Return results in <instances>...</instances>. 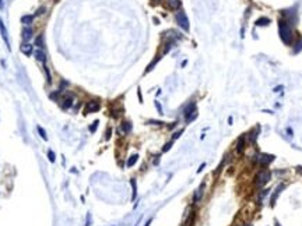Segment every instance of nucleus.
<instances>
[{"mask_svg": "<svg viewBox=\"0 0 302 226\" xmlns=\"http://www.w3.org/2000/svg\"><path fill=\"white\" fill-rule=\"evenodd\" d=\"M245 150V137L244 135H241L239 138H238V142H237V152L238 153H242Z\"/></svg>", "mask_w": 302, "mask_h": 226, "instance_id": "6e6552de", "label": "nucleus"}, {"mask_svg": "<svg viewBox=\"0 0 302 226\" xmlns=\"http://www.w3.org/2000/svg\"><path fill=\"white\" fill-rule=\"evenodd\" d=\"M204 166H206V163H203V165H201V166H200V168L197 169V173H200V172L203 170V168H204Z\"/></svg>", "mask_w": 302, "mask_h": 226, "instance_id": "f704fd0d", "label": "nucleus"}, {"mask_svg": "<svg viewBox=\"0 0 302 226\" xmlns=\"http://www.w3.org/2000/svg\"><path fill=\"white\" fill-rule=\"evenodd\" d=\"M130 184H131V187H133V195H131V200L134 201L136 200V195H137V186H136V180L131 179L130 180Z\"/></svg>", "mask_w": 302, "mask_h": 226, "instance_id": "a211bd4d", "label": "nucleus"}, {"mask_svg": "<svg viewBox=\"0 0 302 226\" xmlns=\"http://www.w3.org/2000/svg\"><path fill=\"white\" fill-rule=\"evenodd\" d=\"M278 34H280V38L285 45H291L292 39H294V35H292V29L290 27L287 21H281L278 24Z\"/></svg>", "mask_w": 302, "mask_h": 226, "instance_id": "f257e3e1", "label": "nucleus"}, {"mask_svg": "<svg viewBox=\"0 0 302 226\" xmlns=\"http://www.w3.org/2000/svg\"><path fill=\"white\" fill-rule=\"evenodd\" d=\"M284 187H285V186H284V184H280V186L277 187L276 193H274V194H273V197H271V205H274V202H276V198L278 197V194L281 193V190H284Z\"/></svg>", "mask_w": 302, "mask_h": 226, "instance_id": "dca6fc26", "label": "nucleus"}, {"mask_svg": "<svg viewBox=\"0 0 302 226\" xmlns=\"http://www.w3.org/2000/svg\"><path fill=\"white\" fill-rule=\"evenodd\" d=\"M176 22H178V25L181 27L182 29H185V31H189V20H188V15L183 13V11H179V13H176Z\"/></svg>", "mask_w": 302, "mask_h": 226, "instance_id": "20e7f679", "label": "nucleus"}, {"mask_svg": "<svg viewBox=\"0 0 302 226\" xmlns=\"http://www.w3.org/2000/svg\"><path fill=\"white\" fill-rule=\"evenodd\" d=\"M0 8H3V0H0Z\"/></svg>", "mask_w": 302, "mask_h": 226, "instance_id": "4c0bfd02", "label": "nucleus"}, {"mask_svg": "<svg viewBox=\"0 0 302 226\" xmlns=\"http://www.w3.org/2000/svg\"><path fill=\"white\" fill-rule=\"evenodd\" d=\"M269 24H270V18H267V17H260L256 21V25H260V27H266V25H269Z\"/></svg>", "mask_w": 302, "mask_h": 226, "instance_id": "2eb2a0df", "label": "nucleus"}, {"mask_svg": "<svg viewBox=\"0 0 302 226\" xmlns=\"http://www.w3.org/2000/svg\"><path fill=\"white\" fill-rule=\"evenodd\" d=\"M38 133H39V134H41V137H42V138H44V140H48L46 131H45V130H44V128H42V127H39V126H38Z\"/></svg>", "mask_w": 302, "mask_h": 226, "instance_id": "4be33fe9", "label": "nucleus"}, {"mask_svg": "<svg viewBox=\"0 0 302 226\" xmlns=\"http://www.w3.org/2000/svg\"><path fill=\"white\" fill-rule=\"evenodd\" d=\"M270 177H271V175H270V172L267 170H262V172H259L257 175H256L255 177V184L257 187H263L266 186L267 183H269Z\"/></svg>", "mask_w": 302, "mask_h": 226, "instance_id": "f03ea898", "label": "nucleus"}, {"mask_svg": "<svg viewBox=\"0 0 302 226\" xmlns=\"http://www.w3.org/2000/svg\"><path fill=\"white\" fill-rule=\"evenodd\" d=\"M71 103H73V98L71 96H66L65 99H63V103H62V108L63 109H69L70 106H71Z\"/></svg>", "mask_w": 302, "mask_h": 226, "instance_id": "4468645a", "label": "nucleus"}, {"mask_svg": "<svg viewBox=\"0 0 302 226\" xmlns=\"http://www.w3.org/2000/svg\"><path fill=\"white\" fill-rule=\"evenodd\" d=\"M183 115H185V119L188 123H190L192 120H194L197 117V110H196V103L192 102L189 103V105L185 108V110H183Z\"/></svg>", "mask_w": 302, "mask_h": 226, "instance_id": "7ed1b4c3", "label": "nucleus"}, {"mask_svg": "<svg viewBox=\"0 0 302 226\" xmlns=\"http://www.w3.org/2000/svg\"><path fill=\"white\" fill-rule=\"evenodd\" d=\"M37 46L44 47V39H42V37H38L37 38Z\"/></svg>", "mask_w": 302, "mask_h": 226, "instance_id": "393cba45", "label": "nucleus"}, {"mask_svg": "<svg viewBox=\"0 0 302 226\" xmlns=\"http://www.w3.org/2000/svg\"><path fill=\"white\" fill-rule=\"evenodd\" d=\"M167 4L171 10H178L181 7V0H167Z\"/></svg>", "mask_w": 302, "mask_h": 226, "instance_id": "1a4fd4ad", "label": "nucleus"}, {"mask_svg": "<svg viewBox=\"0 0 302 226\" xmlns=\"http://www.w3.org/2000/svg\"><path fill=\"white\" fill-rule=\"evenodd\" d=\"M45 74H46V78H48V82H51V74H49V70H48V67H45Z\"/></svg>", "mask_w": 302, "mask_h": 226, "instance_id": "cd10ccee", "label": "nucleus"}, {"mask_svg": "<svg viewBox=\"0 0 302 226\" xmlns=\"http://www.w3.org/2000/svg\"><path fill=\"white\" fill-rule=\"evenodd\" d=\"M0 34H2V38H3V40L6 42V45H7L8 50H10V42H8V37H7V29H6V27H4L2 18H0Z\"/></svg>", "mask_w": 302, "mask_h": 226, "instance_id": "0eeeda50", "label": "nucleus"}, {"mask_svg": "<svg viewBox=\"0 0 302 226\" xmlns=\"http://www.w3.org/2000/svg\"><path fill=\"white\" fill-rule=\"evenodd\" d=\"M98 124H99V121H98V120H95L94 123H92L91 126H90V131H91V133H95V130H97V127H98Z\"/></svg>", "mask_w": 302, "mask_h": 226, "instance_id": "5701e85b", "label": "nucleus"}, {"mask_svg": "<svg viewBox=\"0 0 302 226\" xmlns=\"http://www.w3.org/2000/svg\"><path fill=\"white\" fill-rule=\"evenodd\" d=\"M148 123H150V124H157V126H161V124H164L162 121H157V120H150Z\"/></svg>", "mask_w": 302, "mask_h": 226, "instance_id": "c756f323", "label": "nucleus"}, {"mask_svg": "<svg viewBox=\"0 0 302 226\" xmlns=\"http://www.w3.org/2000/svg\"><path fill=\"white\" fill-rule=\"evenodd\" d=\"M280 91H283V85H280V87H276V88H274V92H280Z\"/></svg>", "mask_w": 302, "mask_h": 226, "instance_id": "473e14b6", "label": "nucleus"}, {"mask_svg": "<svg viewBox=\"0 0 302 226\" xmlns=\"http://www.w3.org/2000/svg\"><path fill=\"white\" fill-rule=\"evenodd\" d=\"M260 130V128H256L255 131H252L251 134H249V140H251L252 142H255L256 141V138H257V131Z\"/></svg>", "mask_w": 302, "mask_h": 226, "instance_id": "412c9836", "label": "nucleus"}, {"mask_svg": "<svg viewBox=\"0 0 302 226\" xmlns=\"http://www.w3.org/2000/svg\"><path fill=\"white\" fill-rule=\"evenodd\" d=\"M32 20H34L32 15H24V17L21 18V22L22 24H25V25H29V24L32 22Z\"/></svg>", "mask_w": 302, "mask_h": 226, "instance_id": "aec40b11", "label": "nucleus"}, {"mask_svg": "<svg viewBox=\"0 0 302 226\" xmlns=\"http://www.w3.org/2000/svg\"><path fill=\"white\" fill-rule=\"evenodd\" d=\"M35 57H37L38 60H41V62H45V60H46V56H45V53L41 50V49L35 52Z\"/></svg>", "mask_w": 302, "mask_h": 226, "instance_id": "6ab92c4d", "label": "nucleus"}, {"mask_svg": "<svg viewBox=\"0 0 302 226\" xmlns=\"http://www.w3.org/2000/svg\"><path fill=\"white\" fill-rule=\"evenodd\" d=\"M181 134H182V130H179L178 133H175V134H174V137H172V138H174V140L179 138V137H181Z\"/></svg>", "mask_w": 302, "mask_h": 226, "instance_id": "c85d7f7f", "label": "nucleus"}, {"mask_svg": "<svg viewBox=\"0 0 302 226\" xmlns=\"http://www.w3.org/2000/svg\"><path fill=\"white\" fill-rule=\"evenodd\" d=\"M297 172H298L299 175H302V166H298V168H297Z\"/></svg>", "mask_w": 302, "mask_h": 226, "instance_id": "c9c22d12", "label": "nucleus"}, {"mask_svg": "<svg viewBox=\"0 0 302 226\" xmlns=\"http://www.w3.org/2000/svg\"><path fill=\"white\" fill-rule=\"evenodd\" d=\"M203 190H204V184H200V187H199V189L196 190V193H194V198H193V201H194V202L200 201L201 194H203Z\"/></svg>", "mask_w": 302, "mask_h": 226, "instance_id": "ddd939ff", "label": "nucleus"}, {"mask_svg": "<svg viewBox=\"0 0 302 226\" xmlns=\"http://www.w3.org/2000/svg\"><path fill=\"white\" fill-rule=\"evenodd\" d=\"M21 52L24 53V55H31L32 53V45L31 44H24V45H21Z\"/></svg>", "mask_w": 302, "mask_h": 226, "instance_id": "9b49d317", "label": "nucleus"}, {"mask_svg": "<svg viewBox=\"0 0 302 226\" xmlns=\"http://www.w3.org/2000/svg\"><path fill=\"white\" fill-rule=\"evenodd\" d=\"M44 13H45V7H42L37 11V15H41V14H44Z\"/></svg>", "mask_w": 302, "mask_h": 226, "instance_id": "7c9ffc66", "label": "nucleus"}, {"mask_svg": "<svg viewBox=\"0 0 302 226\" xmlns=\"http://www.w3.org/2000/svg\"><path fill=\"white\" fill-rule=\"evenodd\" d=\"M299 50H302V40H301V42H299L298 45H297V47H295V49H294V53H298Z\"/></svg>", "mask_w": 302, "mask_h": 226, "instance_id": "a878e982", "label": "nucleus"}, {"mask_svg": "<svg viewBox=\"0 0 302 226\" xmlns=\"http://www.w3.org/2000/svg\"><path fill=\"white\" fill-rule=\"evenodd\" d=\"M48 158H49V160H51V162H55V152H53L52 150L48 151Z\"/></svg>", "mask_w": 302, "mask_h": 226, "instance_id": "b1692460", "label": "nucleus"}, {"mask_svg": "<svg viewBox=\"0 0 302 226\" xmlns=\"http://www.w3.org/2000/svg\"><path fill=\"white\" fill-rule=\"evenodd\" d=\"M155 106H157V109H158V112L160 113H162V108H161V105L158 102H155Z\"/></svg>", "mask_w": 302, "mask_h": 226, "instance_id": "2f4dec72", "label": "nucleus"}, {"mask_svg": "<svg viewBox=\"0 0 302 226\" xmlns=\"http://www.w3.org/2000/svg\"><path fill=\"white\" fill-rule=\"evenodd\" d=\"M273 159H274L273 155H267V153H257L255 157V160L259 165H262V166L269 165L270 162H273Z\"/></svg>", "mask_w": 302, "mask_h": 226, "instance_id": "39448f33", "label": "nucleus"}, {"mask_svg": "<svg viewBox=\"0 0 302 226\" xmlns=\"http://www.w3.org/2000/svg\"><path fill=\"white\" fill-rule=\"evenodd\" d=\"M31 38H32V29L31 28H24L22 29V39L29 40Z\"/></svg>", "mask_w": 302, "mask_h": 226, "instance_id": "f8f14e48", "label": "nucleus"}, {"mask_svg": "<svg viewBox=\"0 0 302 226\" xmlns=\"http://www.w3.org/2000/svg\"><path fill=\"white\" fill-rule=\"evenodd\" d=\"M111 138V128H108V131H106V140Z\"/></svg>", "mask_w": 302, "mask_h": 226, "instance_id": "72a5a7b5", "label": "nucleus"}, {"mask_svg": "<svg viewBox=\"0 0 302 226\" xmlns=\"http://www.w3.org/2000/svg\"><path fill=\"white\" fill-rule=\"evenodd\" d=\"M276 226H280V225H278V222H277V221H276Z\"/></svg>", "mask_w": 302, "mask_h": 226, "instance_id": "58836bf2", "label": "nucleus"}, {"mask_svg": "<svg viewBox=\"0 0 302 226\" xmlns=\"http://www.w3.org/2000/svg\"><path fill=\"white\" fill-rule=\"evenodd\" d=\"M97 110H99V102L98 101H90V102H87V105H85L84 112H85V115H88V113H94V112H97Z\"/></svg>", "mask_w": 302, "mask_h": 226, "instance_id": "423d86ee", "label": "nucleus"}, {"mask_svg": "<svg viewBox=\"0 0 302 226\" xmlns=\"http://www.w3.org/2000/svg\"><path fill=\"white\" fill-rule=\"evenodd\" d=\"M171 147H172V142H168V144H165V145H164V148H162V151H164V152H167V151L169 150V148H171Z\"/></svg>", "mask_w": 302, "mask_h": 226, "instance_id": "bb28decb", "label": "nucleus"}, {"mask_svg": "<svg viewBox=\"0 0 302 226\" xmlns=\"http://www.w3.org/2000/svg\"><path fill=\"white\" fill-rule=\"evenodd\" d=\"M137 159H138V155H131V157L128 159V163H126L128 165V168H131V166L137 162Z\"/></svg>", "mask_w": 302, "mask_h": 226, "instance_id": "f3484780", "label": "nucleus"}, {"mask_svg": "<svg viewBox=\"0 0 302 226\" xmlns=\"http://www.w3.org/2000/svg\"><path fill=\"white\" fill-rule=\"evenodd\" d=\"M90 221H91V216L88 215V219H87V225H85V226H90Z\"/></svg>", "mask_w": 302, "mask_h": 226, "instance_id": "e433bc0d", "label": "nucleus"}, {"mask_svg": "<svg viewBox=\"0 0 302 226\" xmlns=\"http://www.w3.org/2000/svg\"><path fill=\"white\" fill-rule=\"evenodd\" d=\"M131 130V124L129 123V121H123V123L120 124V128H119V133H124V134H128V133H130Z\"/></svg>", "mask_w": 302, "mask_h": 226, "instance_id": "9d476101", "label": "nucleus"}]
</instances>
